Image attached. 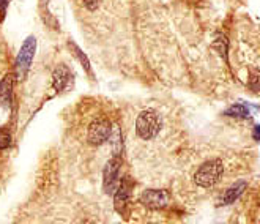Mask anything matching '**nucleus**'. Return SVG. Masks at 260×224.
<instances>
[{"label":"nucleus","instance_id":"f257e3e1","mask_svg":"<svg viewBox=\"0 0 260 224\" xmlns=\"http://www.w3.org/2000/svg\"><path fill=\"white\" fill-rule=\"evenodd\" d=\"M224 174V164L221 159H210L204 163L194 174L196 185L202 188H211L215 186Z\"/></svg>","mask_w":260,"mask_h":224},{"label":"nucleus","instance_id":"f03ea898","mask_svg":"<svg viewBox=\"0 0 260 224\" xmlns=\"http://www.w3.org/2000/svg\"><path fill=\"white\" fill-rule=\"evenodd\" d=\"M161 130V120L158 114L153 109H147L142 111L139 115H137L136 120V131L137 136L144 141H150L153 138H156V134Z\"/></svg>","mask_w":260,"mask_h":224},{"label":"nucleus","instance_id":"7ed1b4c3","mask_svg":"<svg viewBox=\"0 0 260 224\" xmlns=\"http://www.w3.org/2000/svg\"><path fill=\"white\" fill-rule=\"evenodd\" d=\"M35 49H37V40L35 37H28L21 46V51L16 57V65H14V73H16L18 79H25L27 73L30 70V65H32L34 55H35Z\"/></svg>","mask_w":260,"mask_h":224},{"label":"nucleus","instance_id":"20e7f679","mask_svg":"<svg viewBox=\"0 0 260 224\" xmlns=\"http://www.w3.org/2000/svg\"><path fill=\"white\" fill-rule=\"evenodd\" d=\"M120 169H121V158L118 155H114L112 159L108 161L103 172V189L106 194L114 196V193L117 191L120 185Z\"/></svg>","mask_w":260,"mask_h":224},{"label":"nucleus","instance_id":"39448f33","mask_svg":"<svg viewBox=\"0 0 260 224\" xmlns=\"http://www.w3.org/2000/svg\"><path fill=\"white\" fill-rule=\"evenodd\" d=\"M141 204L150 210H161L169 205V193L166 189H145L141 194Z\"/></svg>","mask_w":260,"mask_h":224},{"label":"nucleus","instance_id":"423d86ee","mask_svg":"<svg viewBox=\"0 0 260 224\" xmlns=\"http://www.w3.org/2000/svg\"><path fill=\"white\" fill-rule=\"evenodd\" d=\"M111 122L106 120V118H98V120L91 122V125L88 126V134H87V139L91 145H101L106 141L109 139V134H111Z\"/></svg>","mask_w":260,"mask_h":224},{"label":"nucleus","instance_id":"0eeeda50","mask_svg":"<svg viewBox=\"0 0 260 224\" xmlns=\"http://www.w3.org/2000/svg\"><path fill=\"white\" fill-rule=\"evenodd\" d=\"M131 189H133V183L129 178H125L123 182L120 180V185H118L117 191L114 193V205L118 213H125L128 199L131 196Z\"/></svg>","mask_w":260,"mask_h":224},{"label":"nucleus","instance_id":"6e6552de","mask_svg":"<svg viewBox=\"0 0 260 224\" xmlns=\"http://www.w3.org/2000/svg\"><path fill=\"white\" fill-rule=\"evenodd\" d=\"M70 78H71V71H70V68L67 67V65H63V63H60L55 70H54V73H52V85H54V88L57 92H60V90H63V88L68 85V82H70Z\"/></svg>","mask_w":260,"mask_h":224},{"label":"nucleus","instance_id":"1a4fd4ad","mask_svg":"<svg viewBox=\"0 0 260 224\" xmlns=\"http://www.w3.org/2000/svg\"><path fill=\"white\" fill-rule=\"evenodd\" d=\"M248 188V183L246 182H238V183H235V185H232L231 188H229L225 193H224V196H222V199H221V202H222V205H229V204H234L237 199H240L241 198V194L244 193V189Z\"/></svg>","mask_w":260,"mask_h":224},{"label":"nucleus","instance_id":"9d476101","mask_svg":"<svg viewBox=\"0 0 260 224\" xmlns=\"http://www.w3.org/2000/svg\"><path fill=\"white\" fill-rule=\"evenodd\" d=\"M11 90H13V76L8 74L0 82V104H7L8 106L11 101Z\"/></svg>","mask_w":260,"mask_h":224},{"label":"nucleus","instance_id":"9b49d317","mask_svg":"<svg viewBox=\"0 0 260 224\" xmlns=\"http://www.w3.org/2000/svg\"><path fill=\"white\" fill-rule=\"evenodd\" d=\"M224 114L227 117H235V118H248L251 115L249 109L244 106V104H234V106L229 108Z\"/></svg>","mask_w":260,"mask_h":224},{"label":"nucleus","instance_id":"f8f14e48","mask_svg":"<svg viewBox=\"0 0 260 224\" xmlns=\"http://www.w3.org/2000/svg\"><path fill=\"white\" fill-rule=\"evenodd\" d=\"M109 139H112V150H114V155H120L121 152V133L118 130L117 125H114L111 128V134H109Z\"/></svg>","mask_w":260,"mask_h":224},{"label":"nucleus","instance_id":"ddd939ff","mask_svg":"<svg viewBox=\"0 0 260 224\" xmlns=\"http://www.w3.org/2000/svg\"><path fill=\"white\" fill-rule=\"evenodd\" d=\"M71 48L74 49V54H76V55H78V58H79V60H81L82 67H84V68H85V70H87V71L90 73V62H88V58H87V55H85V54H84V52H82V51H81V49H79L78 46H76V44H74V43H71Z\"/></svg>","mask_w":260,"mask_h":224},{"label":"nucleus","instance_id":"4468645a","mask_svg":"<svg viewBox=\"0 0 260 224\" xmlns=\"http://www.w3.org/2000/svg\"><path fill=\"white\" fill-rule=\"evenodd\" d=\"M10 144H11V136H10V133L0 131V150H4V148H8Z\"/></svg>","mask_w":260,"mask_h":224},{"label":"nucleus","instance_id":"2eb2a0df","mask_svg":"<svg viewBox=\"0 0 260 224\" xmlns=\"http://www.w3.org/2000/svg\"><path fill=\"white\" fill-rule=\"evenodd\" d=\"M81 4L88 10H96L100 5V0H81Z\"/></svg>","mask_w":260,"mask_h":224},{"label":"nucleus","instance_id":"dca6fc26","mask_svg":"<svg viewBox=\"0 0 260 224\" xmlns=\"http://www.w3.org/2000/svg\"><path fill=\"white\" fill-rule=\"evenodd\" d=\"M7 7H8V0H0V16H4L5 14Z\"/></svg>","mask_w":260,"mask_h":224},{"label":"nucleus","instance_id":"f3484780","mask_svg":"<svg viewBox=\"0 0 260 224\" xmlns=\"http://www.w3.org/2000/svg\"><path fill=\"white\" fill-rule=\"evenodd\" d=\"M257 81H258V78H257V76H252L251 87H252V90H254V92H257V88H258V87H257Z\"/></svg>","mask_w":260,"mask_h":224},{"label":"nucleus","instance_id":"a211bd4d","mask_svg":"<svg viewBox=\"0 0 260 224\" xmlns=\"http://www.w3.org/2000/svg\"><path fill=\"white\" fill-rule=\"evenodd\" d=\"M258 131H260V126H255L254 128V139L258 141Z\"/></svg>","mask_w":260,"mask_h":224},{"label":"nucleus","instance_id":"6ab92c4d","mask_svg":"<svg viewBox=\"0 0 260 224\" xmlns=\"http://www.w3.org/2000/svg\"><path fill=\"white\" fill-rule=\"evenodd\" d=\"M0 18H2V19H4V16H0Z\"/></svg>","mask_w":260,"mask_h":224}]
</instances>
